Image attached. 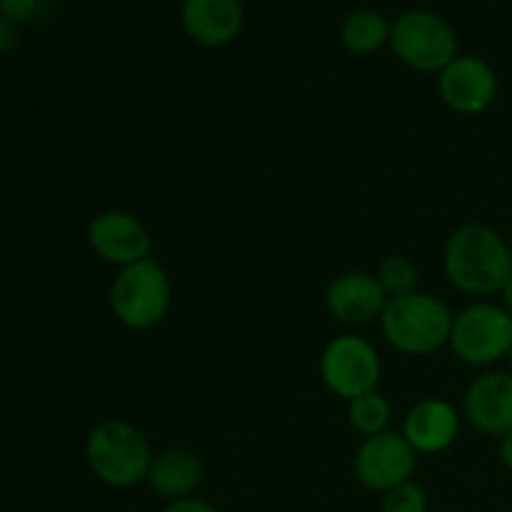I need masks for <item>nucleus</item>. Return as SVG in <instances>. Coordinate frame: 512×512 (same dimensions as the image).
<instances>
[{
	"label": "nucleus",
	"mask_w": 512,
	"mask_h": 512,
	"mask_svg": "<svg viewBox=\"0 0 512 512\" xmlns=\"http://www.w3.org/2000/svg\"><path fill=\"white\" fill-rule=\"evenodd\" d=\"M448 283L470 298H490L512 278L508 238L485 223H465L453 230L443 250Z\"/></svg>",
	"instance_id": "obj_1"
},
{
	"label": "nucleus",
	"mask_w": 512,
	"mask_h": 512,
	"mask_svg": "<svg viewBox=\"0 0 512 512\" xmlns=\"http://www.w3.org/2000/svg\"><path fill=\"white\" fill-rule=\"evenodd\" d=\"M455 313L445 300L433 293H415L393 298L380 315V330L385 343L410 358H425L448 348Z\"/></svg>",
	"instance_id": "obj_2"
},
{
	"label": "nucleus",
	"mask_w": 512,
	"mask_h": 512,
	"mask_svg": "<svg viewBox=\"0 0 512 512\" xmlns=\"http://www.w3.org/2000/svg\"><path fill=\"white\" fill-rule=\"evenodd\" d=\"M153 458V448L143 430L128 420H100L85 440V460L90 473L98 478V483L115 490H128L145 483Z\"/></svg>",
	"instance_id": "obj_3"
},
{
	"label": "nucleus",
	"mask_w": 512,
	"mask_h": 512,
	"mask_svg": "<svg viewBox=\"0 0 512 512\" xmlns=\"http://www.w3.org/2000/svg\"><path fill=\"white\" fill-rule=\"evenodd\" d=\"M113 318L123 328L145 333L168 318L173 308V283L163 265L153 258L120 268L108 290Z\"/></svg>",
	"instance_id": "obj_4"
},
{
	"label": "nucleus",
	"mask_w": 512,
	"mask_h": 512,
	"mask_svg": "<svg viewBox=\"0 0 512 512\" xmlns=\"http://www.w3.org/2000/svg\"><path fill=\"white\" fill-rule=\"evenodd\" d=\"M448 348L470 368H493L512 350V315L500 303L475 300L453 320Z\"/></svg>",
	"instance_id": "obj_5"
},
{
	"label": "nucleus",
	"mask_w": 512,
	"mask_h": 512,
	"mask_svg": "<svg viewBox=\"0 0 512 512\" xmlns=\"http://www.w3.org/2000/svg\"><path fill=\"white\" fill-rule=\"evenodd\" d=\"M390 50L418 73H440L458 58V35L438 13L405 10L390 28Z\"/></svg>",
	"instance_id": "obj_6"
},
{
	"label": "nucleus",
	"mask_w": 512,
	"mask_h": 512,
	"mask_svg": "<svg viewBox=\"0 0 512 512\" xmlns=\"http://www.w3.org/2000/svg\"><path fill=\"white\" fill-rule=\"evenodd\" d=\"M320 380L335 398L350 400L378 390L383 378V360L378 348L363 335L343 333L330 340L318 360Z\"/></svg>",
	"instance_id": "obj_7"
},
{
	"label": "nucleus",
	"mask_w": 512,
	"mask_h": 512,
	"mask_svg": "<svg viewBox=\"0 0 512 512\" xmlns=\"http://www.w3.org/2000/svg\"><path fill=\"white\" fill-rule=\"evenodd\" d=\"M353 470L365 490L385 495L388 490L413 480L418 470V453L410 448L403 433L385 430L360 443V448L355 450Z\"/></svg>",
	"instance_id": "obj_8"
},
{
	"label": "nucleus",
	"mask_w": 512,
	"mask_h": 512,
	"mask_svg": "<svg viewBox=\"0 0 512 512\" xmlns=\"http://www.w3.org/2000/svg\"><path fill=\"white\" fill-rule=\"evenodd\" d=\"M88 245L95 258L120 270L150 258L153 238L138 215L113 208L103 210L90 220Z\"/></svg>",
	"instance_id": "obj_9"
},
{
	"label": "nucleus",
	"mask_w": 512,
	"mask_h": 512,
	"mask_svg": "<svg viewBox=\"0 0 512 512\" xmlns=\"http://www.w3.org/2000/svg\"><path fill=\"white\" fill-rule=\"evenodd\" d=\"M498 88L495 68L478 55H458L438 73L440 100L465 118L485 113L498 98Z\"/></svg>",
	"instance_id": "obj_10"
},
{
	"label": "nucleus",
	"mask_w": 512,
	"mask_h": 512,
	"mask_svg": "<svg viewBox=\"0 0 512 512\" xmlns=\"http://www.w3.org/2000/svg\"><path fill=\"white\" fill-rule=\"evenodd\" d=\"M463 418L470 428L488 438H503L512 433V373L510 370H485L465 388Z\"/></svg>",
	"instance_id": "obj_11"
},
{
	"label": "nucleus",
	"mask_w": 512,
	"mask_h": 512,
	"mask_svg": "<svg viewBox=\"0 0 512 512\" xmlns=\"http://www.w3.org/2000/svg\"><path fill=\"white\" fill-rule=\"evenodd\" d=\"M385 305H388V295L380 288L375 273L350 270V273L335 275L325 288V308L330 318L350 328L380 320Z\"/></svg>",
	"instance_id": "obj_12"
},
{
	"label": "nucleus",
	"mask_w": 512,
	"mask_h": 512,
	"mask_svg": "<svg viewBox=\"0 0 512 512\" xmlns=\"http://www.w3.org/2000/svg\"><path fill=\"white\" fill-rule=\"evenodd\" d=\"M463 413L443 398H423L405 413L403 438L418 455H440L455 445Z\"/></svg>",
	"instance_id": "obj_13"
},
{
	"label": "nucleus",
	"mask_w": 512,
	"mask_h": 512,
	"mask_svg": "<svg viewBox=\"0 0 512 512\" xmlns=\"http://www.w3.org/2000/svg\"><path fill=\"white\" fill-rule=\"evenodd\" d=\"M245 23L240 0H183L180 25L193 43L225 48L240 35Z\"/></svg>",
	"instance_id": "obj_14"
},
{
	"label": "nucleus",
	"mask_w": 512,
	"mask_h": 512,
	"mask_svg": "<svg viewBox=\"0 0 512 512\" xmlns=\"http://www.w3.org/2000/svg\"><path fill=\"white\" fill-rule=\"evenodd\" d=\"M203 478V460L193 450L170 448L155 455L145 483L150 485L155 495L173 503V500L193 498L200 485H203Z\"/></svg>",
	"instance_id": "obj_15"
},
{
	"label": "nucleus",
	"mask_w": 512,
	"mask_h": 512,
	"mask_svg": "<svg viewBox=\"0 0 512 512\" xmlns=\"http://www.w3.org/2000/svg\"><path fill=\"white\" fill-rule=\"evenodd\" d=\"M390 23L383 13L373 8H358L340 25V40L355 55H373L390 45Z\"/></svg>",
	"instance_id": "obj_16"
},
{
	"label": "nucleus",
	"mask_w": 512,
	"mask_h": 512,
	"mask_svg": "<svg viewBox=\"0 0 512 512\" xmlns=\"http://www.w3.org/2000/svg\"><path fill=\"white\" fill-rule=\"evenodd\" d=\"M390 420H393V408H390L388 398L380 395L378 390H373V393L368 395H360V398L350 400L348 403L350 428L358 435H363V440L385 433Z\"/></svg>",
	"instance_id": "obj_17"
},
{
	"label": "nucleus",
	"mask_w": 512,
	"mask_h": 512,
	"mask_svg": "<svg viewBox=\"0 0 512 512\" xmlns=\"http://www.w3.org/2000/svg\"><path fill=\"white\" fill-rule=\"evenodd\" d=\"M375 278H378L380 288H383V293L388 295V300H393L418 290L420 270L408 255H388V258L378 265Z\"/></svg>",
	"instance_id": "obj_18"
},
{
	"label": "nucleus",
	"mask_w": 512,
	"mask_h": 512,
	"mask_svg": "<svg viewBox=\"0 0 512 512\" xmlns=\"http://www.w3.org/2000/svg\"><path fill=\"white\" fill-rule=\"evenodd\" d=\"M428 508V493L415 480H408V483L388 490L380 500V512H428Z\"/></svg>",
	"instance_id": "obj_19"
},
{
	"label": "nucleus",
	"mask_w": 512,
	"mask_h": 512,
	"mask_svg": "<svg viewBox=\"0 0 512 512\" xmlns=\"http://www.w3.org/2000/svg\"><path fill=\"white\" fill-rule=\"evenodd\" d=\"M38 3L40 0H0V15L13 25L28 23L38 13Z\"/></svg>",
	"instance_id": "obj_20"
},
{
	"label": "nucleus",
	"mask_w": 512,
	"mask_h": 512,
	"mask_svg": "<svg viewBox=\"0 0 512 512\" xmlns=\"http://www.w3.org/2000/svg\"><path fill=\"white\" fill-rule=\"evenodd\" d=\"M163 512H220L215 508L213 503H208V500L203 498H183V500H173V503H168L163 508Z\"/></svg>",
	"instance_id": "obj_21"
},
{
	"label": "nucleus",
	"mask_w": 512,
	"mask_h": 512,
	"mask_svg": "<svg viewBox=\"0 0 512 512\" xmlns=\"http://www.w3.org/2000/svg\"><path fill=\"white\" fill-rule=\"evenodd\" d=\"M15 43H18V30H15V25L8 18L0 15V55L10 53Z\"/></svg>",
	"instance_id": "obj_22"
},
{
	"label": "nucleus",
	"mask_w": 512,
	"mask_h": 512,
	"mask_svg": "<svg viewBox=\"0 0 512 512\" xmlns=\"http://www.w3.org/2000/svg\"><path fill=\"white\" fill-rule=\"evenodd\" d=\"M498 458L500 465H503L508 473H512V433L503 435V438L498 440Z\"/></svg>",
	"instance_id": "obj_23"
},
{
	"label": "nucleus",
	"mask_w": 512,
	"mask_h": 512,
	"mask_svg": "<svg viewBox=\"0 0 512 512\" xmlns=\"http://www.w3.org/2000/svg\"><path fill=\"white\" fill-rule=\"evenodd\" d=\"M500 305H503V308L512 315V278L508 280V285L500 290Z\"/></svg>",
	"instance_id": "obj_24"
},
{
	"label": "nucleus",
	"mask_w": 512,
	"mask_h": 512,
	"mask_svg": "<svg viewBox=\"0 0 512 512\" xmlns=\"http://www.w3.org/2000/svg\"><path fill=\"white\" fill-rule=\"evenodd\" d=\"M508 365H510V373H512V350H510V355H508Z\"/></svg>",
	"instance_id": "obj_25"
},
{
	"label": "nucleus",
	"mask_w": 512,
	"mask_h": 512,
	"mask_svg": "<svg viewBox=\"0 0 512 512\" xmlns=\"http://www.w3.org/2000/svg\"><path fill=\"white\" fill-rule=\"evenodd\" d=\"M508 243H510V250H512V233L508 235Z\"/></svg>",
	"instance_id": "obj_26"
},
{
	"label": "nucleus",
	"mask_w": 512,
	"mask_h": 512,
	"mask_svg": "<svg viewBox=\"0 0 512 512\" xmlns=\"http://www.w3.org/2000/svg\"><path fill=\"white\" fill-rule=\"evenodd\" d=\"M508 512H512V510H508Z\"/></svg>",
	"instance_id": "obj_27"
}]
</instances>
